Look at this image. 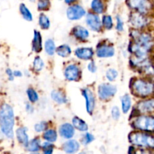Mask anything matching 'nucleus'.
<instances>
[{
	"mask_svg": "<svg viewBox=\"0 0 154 154\" xmlns=\"http://www.w3.org/2000/svg\"><path fill=\"white\" fill-rule=\"evenodd\" d=\"M132 41L129 46V51L132 57H147L154 48V38L151 34L144 30L132 29L130 32Z\"/></svg>",
	"mask_w": 154,
	"mask_h": 154,
	"instance_id": "1",
	"label": "nucleus"
},
{
	"mask_svg": "<svg viewBox=\"0 0 154 154\" xmlns=\"http://www.w3.org/2000/svg\"><path fill=\"white\" fill-rule=\"evenodd\" d=\"M130 90L132 95L141 99L154 97V81L147 78H132Z\"/></svg>",
	"mask_w": 154,
	"mask_h": 154,
	"instance_id": "2",
	"label": "nucleus"
},
{
	"mask_svg": "<svg viewBox=\"0 0 154 154\" xmlns=\"http://www.w3.org/2000/svg\"><path fill=\"white\" fill-rule=\"evenodd\" d=\"M14 114L13 108L8 104H3L0 108V128L2 133L8 138H13Z\"/></svg>",
	"mask_w": 154,
	"mask_h": 154,
	"instance_id": "3",
	"label": "nucleus"
},
{
	"mask_svg": "<svg viewBox=\"0 0 154 154\" xmlns=\"http://www.w3.org/2000/svg\"><path fill=\"white\" fill-rule=\"evenodd\" d=\"M129 141L134 147L154 150V134L135 130L129 135Z\"/></svg>",
	"mask_w": 154,
	"mask_h": 154,
	"instance_id": "4",
	"label": "nucleus"
},
{
	"mask_svg": "<svg viewBox=\"0 0 154 154\" xmlns=\"http://www.w3.org/2000/svg\"><path fill=\"white\" fill-rule=\"evenodd\" d=\"M131 124L136 131L154 134V114L136 116Z\"/></svg>",
	"mask_w": 154,
	"mask_h": 154,
	"instance_id": "5",
	"label": "nucleus"
},
{
	"mask_svg": "<svg viewBox=\"0 0 154 154\" xmlns=\"http://www.w3.org/2000/svg\"><path fill=\"white\" fill-rule=\"evenodd\" d=\"M126 4L134 11L147 16L154 13L153 0H126Z\"/></svg>",
	"mask_w": 154,
	"mask_h": 154,
	"instance_id": "6",
	"label": "nucleus"
},
{
	"mask_svg": "<svg viewBox=\"0 0 154 154\" xmlns=\"http://www.w3.org/2000/svg\"><path fill=\"white\" fill-rule=\"evenodd\" d=\"M150 16L133 11L129 15V23L134 29L143 30L150 24Z\"/></svg>",
	"mask_w": 154,
	"mask_h": 154,
	"instance_id": "7",
	"label": "nucleus"
},
{
	"mask_svg": "<svg viewBox=\"0 0 154 154\" xmlns=\"http://www.w3.org/2000/svg\"><path fill=\"white\" fill-rule=\"evenodd\" d=\"M133 111H136L135 117L142 114H154V97L147 98L138 102Z\"/></svg>",
	"mask_w": 154,
	"mask_h": 154,
	"instance_id": "8",
	"label": "nucleus"
},
{
	"mask_svg": "<svg viewBox=\"0 0 154 154\" xmlns=\"http://www.w3.org/2000/svg\"><path fill=\"white\" fill-rule=\"evenodd\" d=\"M117 93V87L111 84H102L98 88V96L99 99L106 101L112 98Z\"/></svg>",
	"mask_w": 154,
	"mask_h": 154,
	"instance_id": "9",
	"label": "nucleus"
},
{
	"mask_svg": "<svg viewBox=\"0 0 154 154\" xmlns=\"http://www.w3.org/2000/svg\"><path fill=\"white\" fill-rule=\"evenodd\" d=\"M82 95L86 100V109L87 113L92 115L95 109L96 99L93 91L89 88H84L82 90Z\"/></svg>",
	"mask_w": 154,
	"mask_h": 154,
	"instance_id": "10",
	"label": "nucleus"
},
{
	"mask_svg": "<svg viewBox=\"0 0 154 154\" xmlns=\"http://www.w3.org/2000/svg\"><path fill=\"white\" fill-rule=\"evenodd\" d=\"M65 78L69 81H76L81 78V72L80 68L77 65H69L65 69Z\"/></svg>",
	"mask_w": 154,
	"mask_h": 154,
	"instance_id": "11",
	"label": "nucleus"
},
{
	"mask_svg": "<svg viewBox=\"0 0 154 154\" xmlns=\"http://www.w3.org/2000/svg\"><path fill=\"white\" fill-rule=\"evenodd\" d=\"M66 14L68 18L71 20H77L82 18L86 14V11L82 6L79 5H74L67 9Z\"/></svg>",
	"mask_w": 154,
	"mask_h": 154,
	"instance_id": "12",
	"label": "nucleus"
},
{
	"mask_svg": "<svg viewBox=\"0 0 154 154\" xmlns=\"http://www.w3.org/2000/svg\"><path fill=\"white\" fill-rule=\"evenodd\" d=\"M86 23H87V25L93 31L100 32L102 29V21L96 14H87V17H86Z\"/></svg>",
	"mask_w": 154,
	"mask_h": 154,
	"instance_id": "13",
	"label": "nucleus"
},
{
	"mask_svg": "<svg viewBox=\"0 0 154 154\" xmlns=\"http://www.w3.org/2000/svg\"><path fill=\"white\" fill-rule=\"evenodd\" d=\"M96 56L100 58H108L111 57L115 54V50L112 45L106 43L100 44L96 48Z\"/></svg>",
	"mask_w": 154,
	"mask_h": 154,
	"instance_id": "14",
	"label": "nucleus"
},
{
	"mask_svg": "<svg viewBox=\"0 0 154 154\" xmlns=\"http://www.w3.org/2000/svg\"><path fill=\"white\" fill-rule=\"evenodd\" d=\"M59 132L60 136L65 139H71L75 133V128L69 123H63V125H61L59 129Z\"/></svg>",
	"mask_w": 154,
	"mask_h": 154,
	"instance_id": "15",
	"label": "nucleus"
},
{
	"mask_svg": "<svg viewBox=\"0 0 154 154\" xmlns=\"http://www.w3.org/2000/svg\"><path fill=\"white\" fill-rule=\"evenodd\" d=\"M75 54L80 60H90L93 58L94 51L91 48H79L75 50Z\"/></svg>",
	"mask_w": 154,
	"mask_h": 154,
	"instance_id": "16",
	"label": "nucleus"
},
{
	"mask_svg": "<svg viewBox=\"0 0 154 154\" xmlns=\"http://www.w3.org/2000/svg\"><path fill=\"white\" fill-rule=\"evenodd\" d=\"M72 34L75 38L78 40L81 41H86L89 38L90 35V32L88 30L84 27L81 26H76L72 29Z\"/></svg>",
	"mask_w": 154,
	"mask_h": 154,
	"instance_id": "17",
	"label": "nucleus"
},
{
	"mask_svg": "<svg viewBox=\"0 0 154 154\" xmlns=\"http://www.w3.org/2000/svg\"><path fill=\"white\" fill-rule=\"evenodd\" d=\"M80 144L76 140H69L63 145V150L68 154H73L78 151Z\"/></svg>",
	"mask_w": 154,
	"mask_h": 154,
	"instance_id": "18",
	"label": "nucleus"
},
{
	"mask_svg": "<svg viewBox=\"0 0 154 154\" xmlns=\"http://www.w3.org/2000/svg\"><path fill=\"white\" fill-rule=\"evenodd\" d=\"M16 136L17 138L18 141L26 147L27 144L29 143V136L27 135L26 128L25 127H20L16 130Z\"/></svg>",
	"mask_w": 154,
	"mask_h": 154,
	"instance_id": "19",
	"label": "nucleus"
},
{
	"mask_svg": "<svg viewBox=\"0 0 154 154\" xmlns=\"http://www.w3.org/2000/svg\"><path fill=\"white\" fill-rule=\"evenodd\" d=\"M32 50L35 53H40L42 51V35L37 30H34V36L32 39Z\"/></svg>",
	"mask_w": 154,
	"mask_h": 154,
	"instance_id": "20",
	"label": "nucleus"
},
{
	"mask_svg": "<svg viewBox=\"0 0 154 154\" xmlns=\"http://www.w3.org/2000/svg\"><path fill=\"white\" fill-rule=\"evenodd\" d=\"M51 96L54 102L60 105L66 103L68 101L66 94L60 90H53L51 93Z\"/></svg>",
	"mask_w": 154,
	"mask_h": 154,
	"instance_id": "21",
	"label": "nucleus"
},
{
	"mask_svg": "<svg viewBox=\"0 0 154 154\" xmlns=\"http://www.w3.org/2000/svg\"><path fill=\"white\" fill-rule=\"evenodd\" d=\"M72 126L75 129L81 132H87L88 130V125L85 121L78 117H75L72 119Z\"/></svg>",
	"mask_w": 154,
	"mask_h": 154,
	"instance_id": "22",
	"label": "nucleus"
},
{
	"mask_svg": "<svg viewBox=\"0 0 154 154\" xmlns=\"http://www.w3.org/2000/svg\"><path fill=\"white\" fill-rule=\"evenodd\" d=\"M122 111L124 114H127L132 107V99L129 94H125L121 97Z\"/></svg>",
	"mask_w": 154,
	"mask_h": 154,
	"instance_id": "23",
	"label": "nucleus"
},
{
	"mask_svg": "<svg viewBox=\"0 0 154 154\" xmlns=\"http://www.w3.org/2000/svg\"><path fill=\"white\" fill-rule=\"evenodd\" d=\"M91 8L95 14H102L105 10V3L102 0H93Z\"/></svg>",
	"mask_w": 154,
	"mask_h": 154,
	"instance_id": "24",
	"label": "nucleus"
},
{
	"mask_svg": "<svg viewBox=\"0 0 154 154\" xmlns=\"http://www.w3.org/2000/svg\"><path fill=\"white\" fill-rule=\"evenodd\" d=\"M41 141L39 138H33L31 141H29L28 144L26 146L27 150L30 152H33V153H35L40 150L41 149Z\"/></svg>",
	"mask_w": 154,
	"mask_h": 154,
	"instance_id": "25",
	"label": "nucleus"
},
{
	"mask_svg": "<svg viewBox=\"0 0 154 154\" xmlns=\"http://www.w3.org/2000/svg\"><path fill=\"white\" fill-rule=\"evenodd\" d=\"M56 52L61 57H68L71 54H72V49L70 47L67 45H62L57 48L56 49Z\"/></svg>",
	"mask_w": 154,
	"mask_h": 154,
	"instance_id": "26",
	"label": "nucleus"
},
{
	"mask_svg": "<svg viewBox=\"0 0 154 154\" xmlns=\"http://www.w3.org/2000/svg\"><path fill=\"white\" fill-rule=\"evenodd\" d=\"M43 138L48 142H55L57 139V132L54 129H47L43 134Z\"/></svg>",
	"mask_w": 154,
	"mask_h": 154,
	"instance_id": "27",
	"label": "nucleus"
},
{
	"mask_svg": "<svg viewBox=\"0 0 154 154\" xmlns=\"http://www.w3.org/2000/svg\"><path fill=\"white\" fill-rule=\"evenodd\" d=\"M45 51L49 56H53L56 52V45L53 39H48L45 43Z\"/></svg>",
	"mask_w": 154,
	"mask_h": 154,
	"instance_id": "28",
	"label": "nucleus"
},
{
	"mask_svg": "<svg viewBox=\"0 0 154 154\" xmlns=\"http://www.w3.org/2000/svg\"><path fill=\"white\" fill-rule=\"evenodd\" d=\"M38 23L39 26H40V27L42 29H48L50 26H51V22H50L49 18H48L47 15H45L43 13L40 14V15H39Z\"/></svg>",
	"mask_w": 154,
	"mask_h": 154,
	"instance_id": "29",
	"label": "nucleus"
},
{
	"mask_svg": "<svg viewBox=\"0 0 154 154\" xmlns=\"http://www.w3.org/2000/svg\"><path fill=\"white\" fill-rule=\"evenodd\" d=\"M20 14L23 16V19H25L26 20H32V13L25 5L20 4Z\"/></svg>",
	"mask_w": 154,
	"mask_h": 154,
	"instance_id": "30",
	"label": "nucleus"
},
{
	"mask_svg": "<svg viewBox=\"0 0 154 154\" xmlns=\"http://www.w3.org/2000/svg\"><path fill=\"white\" fill-rule=\"evenodd\" d=\"M129 154H154V152L152 150H148V149L139 148V147H135L132 146L129 148Z\"/></svg>",
	"mask_w": 154,
	"mask_h": 154,
	"instance_id": "31",
	"label": "nucleus"
},
{
	"mask_svg": "<svg viewBox=\"0 0 154 154\" xmlns=\"http://www.w3.org/2000/svg\"><path fill=\"white\" fill-rule=\"evenodd\" d=\"M45 63L40 57H36L33 61V70L35 72H39L43 69Z\"/></svg>",
	"mask_w": 154,
	"mask_h": 154,
	"instance_id": "32",
	"label": "nucleus"
},
{
	"mask_svg": "<svg viewBox=\"0 0 154 154\" xmlns=\"http://www.w3.org/2000/svg\"><path fill=\"white\" fill-rule=\"evenodd\" d=\"M26 94L27 97H28L29 100L32 103H35V102H37L39 99L38 94L37 92L32 88H28L26 90Z\"/></svg>",
	"mask_w": 154,
	"mask_h": 154,
	"instance_id": "33",
	"label": "nucleus"
},
{
	"mask_svg": "<svg viewBox=\"0 0 154 154\" xmlns=\"http://www.w3.org/2000/svg\"><path fill=\"white\" fill-rule=\"evenodd\" d=\"M102 25L105 27L106 29H111L113 28V20L110 15H105L102 17Z\"/></svg>",
	"mask_w": 154,
	"mask_h": 154,
	"instance_id": "34",
	"label": "nucleus"
},
{
	"mask_svg": "<svg viewBox=\"0 0 154 154\" xmlns=\"http://www.w3.org/2000/svg\"><path fill=\"white\" fill-rule=\"evenodd\" d=\"M41 148L42 149L44 154H53L54 153V145L48 141L43 143L41 146Z\"/></svg>",
	"mask_w": 154,
	"mask_h": 154,
	"instance_id": "35",
	"label": "nucleus"
},
{
	"mask_svg": "<svg viewBox=\"0 0 154 154\" xmlns=\"http://www.w3.org/2000/svg\"><path fill=\"white\" fill-rule=\"evenodd\" d=\"M106 78L109 81H114L117 79V76H118V72L116 69H109L107 70L106 72Z\"/></svg>",
	"mask_w": 154,
	"mask_h": 154,
	"instance_id": "36",
	"label": "nucleus"
},
{
	"mask_svg": "<svg viewBox=\"0 0 154 154\" xmlns=\"http://www.w3.org/2000/svg\"><path fill=\"white\" fill-rule=\"evenodd\" d=\"M48 124L46 121H42L36 123L34 126V129L36 132H45L48 129Z\"/></svg>",
	"mask_w": 154,
	"mask_h": 154,
	"instance_id": "37",
	"label": "nucleus"
},
{
	"mask_svg": "<svg viewBox=\"0 0 154 154\" xmlns=\"http://www.w3.org/2000/svg\"><path fill=\"white\" fill-rule=\"evenodd\" d=\"M51 6L50 0H38V9L39 11H47Z\"/></svg>",
	"mask_w": 154,
	"mask_h": 154,
	"instance_id": "38",
	"label": "nucleus"
},
{
	"mask_svg": "<svg viewBox=\"0 0 154 154\" xmlns=\"http://www.w3.org/2000/svg\"><path fill=\"white\" fill-rule=\"evenodd\" d=\"M95 138L92 134L87 132L86 134H84V136L82 137V139H81V142L84 145H87V144H90L91 142H93L94 141Z\"/></svg>",
	"mask_w": 154,
	"mask_h": 154,
	"instance_id": "39",
	"label": "nucleus"
},
{
	"mask_svg": "<svg viewBox=\"0 0 154 154\" xmlns=\"http://www.w3.org/2000/svg\"><path fill=\"white\" fill-rule=\"evenodd\" d=\"M111 116H112L114 120H118L120 117V109H119L118 107L114 106L113 107L112 109H111Z\"/></svg>",
	"mask_w": 154,
	"mask_h": 154,
	"instance_id": "40",
	"label": "nucleus"
},
{
	"mask_svg": "<svg viewBox=\"0 0 154 154\" xmlns=\"http://www.w3.org/2000/svg\"><path fill=\"white\" fill-rule=\"evenodd\" d=\"M123 22L121 18L119 16L117 17V26H116V29L117 31L122 32L123 30Z\"/></svg>",
	"mask_w": 154,
	"mask_h": 154,
	"instance_id": "41",
	"label": "nucleus"
},
{
	"mask_svg": "<svg viewBox=\"0 0 154 154\" xmlns=\"http://www.w3.org/2000/svg\"><path fill=\"white\" fill-rule=\"evenodd\" d=\"M87 69H88V70L90 71L91 73H95V72H96V70H97V67H96V63L93 61H91L89 63L88 66H87Z\"/></svg>",
	"mask_w": 154,
	"mask_h": 154,
	"instance_id": "42",
	"label": "nucleus"
},
{
	"mask_svg": "<svg viewBox=\"0 0 154 154\" xmlns=\"http://www.w3.org/2000/svg\"><path fill=\"white\" fill-rule=\"evenodd\" d=\"M6 74L8 75V78L10 81H13L14 80V74H13V71L10 69H8L6 70Z\"/></svg>",
	"mask_w": 154,
	"mask_h": 154,
	"instance_id": "43",
	"label": "nucleus"
},
{
	"mask_svg": "<svg viewBox=\"0 0 154 154\" xmlns=\"http://www.w3.org/2000/svg\"><path fill=\"white\" fill-rule=\"evenodd\" d=\"M26 111L28 113L32 114V113L33 112V111H34V108H33V107L32 106L31 104L27 103L26 105Z\"/></svg>",
	"mask_w": 154,
	"mask_h": 154,
	"instance_id": "44",
	"label": "nucleus"
},
{
	"mask_svg": "<svg viewBox=\"0 0 154 154\" xmlns=\"http://www.w3.org/2000/svg\"><path fill=\"white\" fill-rule=\"evenodd\" d=\"M14 77H17V78H20V77L23 76V73L20 72V71H14L13 72Z\"/></svg>",
	"mask_w": 154,
	"mask_h": 154,
	"instance_id": "45",
	"label": "nucleus"
},
{
	"mask_svg": "<svg viewBox=\"0 0 154 154\" xmlns=\"http://www.w3.org/2000/svg\"><path fill=\"white\" fill-rule=\"evenodd\" d=\"M78 0H65V2L68 5H71V4H73V3L76 2Z\"/></svg>",
	"mask_w": 154,
	"mask_h": 154,
	"instance_id": "46",
	"label": "nucleus"
},
{
	"mask_svg": "<svg viewBox=\"0 0 154 154\" xmlns=\"http://www.w3.org/2000/svg\"><path fill=\"white\" fill-rule=\"evenodd\" d=\"M79 154H84V153H79Z\"/></svg>",
	"mask_w": 154,
	"mask_h": 154,
	"instance_id": "47",
	"label": "nucleus"
},
{
	"mask_svg": "<svg viewBox=\"0 0 154 154\" xmlns=\"http://www.w3.org/2000/svg\"><path fill=\"white\" fill-rule=\"evenodd\" d=\"M36 154H41V153H36Z\"/></svg>",
	"mask_w": 154,
	"mask_h": 154,
	"instance_id": "48",
	"label": "nucleus"
}]
</instances>
